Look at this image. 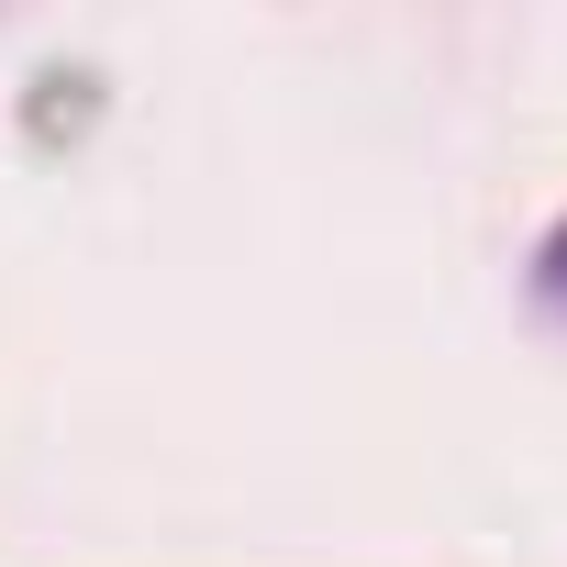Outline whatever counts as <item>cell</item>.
<instances>
[{
	"label": "cell",
	"mask_w": 567,
	"mask_h": 567,
	"mask_svg": "<svg viewBox=\"0 0 567 567\" xmlns=\"http://www.w3.org/2000/svg\"><path fill=\"white\" fill-rule=\"evenodd\" d=\"M556 278H567V234H556Z\"/></svg>",
	"instance_id": "1"
}]
</instances>
